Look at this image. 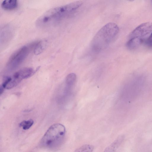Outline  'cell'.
Instances as JSON below:
<instances>
[{"mask_svg":"<svg viewBox=\"0 0 152 152\" xmlns=\"http://www.w3.org/2000/svg\"><path fill=\"white\" fill-rule=\"evenodd\" d=\"M82 4L81 1H77L51 9L38 18L37 24L42 27L57 24L73 13Z\"/></svg>","mask_w":152,"mask_h":152,"instance_id":"obj_1","label":"cell"},{"mask_svg":"<svg viewBox=\"0 0 152 152\" xmlns=\"http://www.w3.org/2000/svg\"><path fill=\"white\" fill-rule=\"evenodd\" d=\"M119 28L113 23H107L96 34L92 40L91 48L96 53L106 48L115 39L119 32Z\"/></svg>","mask_w":152,"mask_h":152,"instance_id":"obj_2","label":"cell"},{"mask_svg":"<svg viewBox=\"0 0 152 152\" xmlns=\"http://www.w3.org/2000/svg\"><path fill=\"white\" fill-rule=\"evenodd\" d=\"M66 129L62 124L57 123L51 125L48 129L40 142L42 146L49 148L57 146L64 137Z\"/></svg>","mask_w":152,"mask_h":152,"instance_id":"obj_3","label":"cell"},{"mask_svg":"<svg viewBox=\"0 0 152 152\" xmlns=\"http://www.w3.org/2000/svg\"><path fill=\"white\" fill-rule=\"evenodd\" d=\"M30 52V48L27 46H23L14 52L8 60L6 66L12 69L17 67L26 58Z\"/></svg>","mask_w":152,"mask_h":152,"instance_id":"obj_4","label":"cell"},{"mask_svg":"<svg viewBox=\"0 0 152 152\" xmlns=\"http://www.w3.org/2000/svg\"><path fill=\"white\" fill-rule=\"evenodd\" d=\"M152 31V22H148L142 23L133 30L132 32L131 38L138 37L143 38Z\"/></svg>","mask_w":152,"mask_h":152,"instance_id":"obj_5","label":"cell"},{"mask_svg":"<svg viewBox=\"0 0 152 152\" xmlns=\"http://www.w3.org/2000/svg\"><path fill=\"white\" fill-rule=\"evenodd\" d=\"M34 72L35 71L32 68L26 67L19 70L15 74L20 79L22 80L30 77Z\"/></svg>","mask_w":152,"mask_h":152,"instance_id":"obj_6","label":"cell"},{"mask_svg":"<svg viewBox=\"0 0 152 152\" xmlns=\"http://www.w3.org/2000/svg\"><path fill=\"white\" fill-rule=\"evenodd\" d=\"M143 41L142 38L135 37L131 38L126 43V47L129 49L132 50L136 49L141 45Z\"/></svg>","mask_w":152,"mask_h":152,"instance_id":"obj_7","label":"cell"},{"mask_svg":"<svg viewBox=\"0 0 152 152\" xmlns=\"http://www.w3.org/2000/svg\"><path fill=\"white\" fill-rule=\"evenodd\" d=\"M124 139L123 136H118L110 145L104 149V152H115L120 145Z\"/></svg>","mask_w":152,"mask_h":152,"instance_id":"obj_8","label":"cell"},{"mask_svg":"<svg viewBox=\"0 0 152 152\" xmlns=\"http://www.w3.org/2000/svg\"><path fill=\"white\" fill-rule=\"evenodd\" d=\"M18 2L16 0H6L3 1L1 4V6L4 9L11 10L16 8L18 6Z\"/></svg>","mask_w":152,"mask_h":152,"instance_id":"obj_9","label":"cell"},{"mask_svg":"<svg viewBox=\"0 0 152 152\" xmlns=\"http://www.w3.org/2000/svg\"><path fill=\"white\" fill-rule=\"evenodd\" d=\"M94 146L89 144L83 145L77 149L74 152H92Z\"/></svg>","mask_w":152,"mask_h":152,"instance_id":"obj_10","label":"cell"},{"mask_svg":"<svg viewBox=\"0 0 152 152\" xmlns=\"http://www.w3.org/2000/svg\"><path fill=\"white\" fill-rule=\"evenodd\" d=\"M76 79V76L75 73H70L67 75L66 78V83L68 86H71L74 84Z\"/></svg>","mask_w":152,"mask_h":152,"instance_id":"obj_11","label":"cell"},{"mask_svg":"<svg viewBox=\"0 0 152 152\" xmlns=\"http://www.w3.org/2000/svg\"><path fill=\"white\" fill-rule=\"evenodd\" d=\"M34 121L32 119H29L27 121H23L19 124L20 127H22L23 129L27 130L29 129L33 125Z\"/></svg>","mask_w":152,"mask_h":152,"instance_id":"obj_12","label":"cell"},{"mask_svg":"<svg viewBox=\"0 0 152 152\" xmlns=\"http://www.w3.org/2000/svg\"><path fill=\"white\" fill-rule=\"evenodd\" d=\"M45 44L43 42H39L35 46L34 53L38 54L41 52L45 48Z\"/></svg>","mask_w":152,"mask_h":152,"instance_id":"obj_13","label":"cell"},{"mask_svg":"<svg viewBox=\"0 0 152 152\" xmlns=\"http://www.w3.org/2000/svg\"><path fill=\"white\" fill-rule=\"evenodd\" d=\"M146 44L149 47H152V32L146 41Z\"/></svg>","mask_w":152,"mask_h":152,"instance_id":"obj_14","label":"cell"},{"mask_svg":"<svg viewBox=\"0 0 152 152\" xmlns=\"http://www.w3.org/2000/svg\"><path fill=\"white\" fill-rule=\"evenodd\" d=\"M4 88L2 87V86H1L0 87V94H1L4 91Z\"/></svg>","mask_w":152,"mask_h":152,"instance_id":"obj_15","label":"cell"}]
</instances>
